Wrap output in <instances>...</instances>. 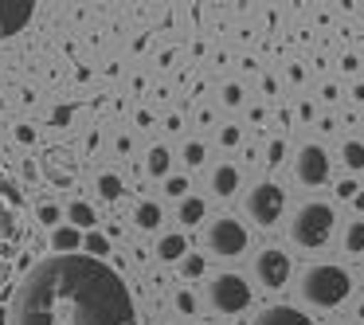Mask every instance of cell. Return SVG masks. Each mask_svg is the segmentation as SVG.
<instances>
[{
    "label": "cell",
    "instance_id": "obj_1",
    "mask_svg": "<svg viewBox=\"0 0 364 325\" xmlns=\"http://www.w3.org/2000/svg\"><path fill=\"white\" fill-rule=\"evenodd\" d=\"M9 325H137V309L106 259L51 255L20 278Z\"/></svg>",
    "mask_w": 364,
    "mask_h": 325
},
{
    "label": "cell",
    "instance_id": "obj_2",
    "mask_svg": "<svg viewBox=\"0 0 364 325\" xmlns=\"http://www.w3.org/2000/svg\"><path fill=\"white\" fill-rule=\"evenodd\" d=\"M298 294H301V302H309L314 309H337L341 302L353 294V278H348V270L333 267V262H317V267H309L306 275H301Z\"/></svg>",
    "mask_w": 364,
    "mask_h": 325
},
{
    "label": "cell",
    "instance_id": "obj_3",
    "mask_svg": "<svg viewBox=\"0 0 364 325\" xmlns=\"http://www.w3.org/2000/svg\"><path fill=\"white\" fill-rule=\"evenodd\" d=\"M333 208L329 204H321V200H309V204H301L298 212H294V220H290V239L298 247H306V251H317V247H325L329 243V235H333Z\"/></svg>",
    "mask_w": 364,
    "mask_h": 325
},
{
    "label": "cell",
    "instance_id": "obj_4",
    "mask_svg": "<svg viewBox=\"0 0 364 325\" xmlns=\"http://www.w3.org/2000/svg\"><path fill=\"white\" fill-rule=\"evenodd\" d=\"M208 302H212L215 314H239V309L251 306V286L243 282V275H215L208 282Z\"/></svg>",
    "mask_w": 364,
    "mask_h": 325
},
{
    "label": "cell",
    "instance_id": "obj_5",
    "mask_svg": "<svg viewBox=\"0 0 364 325\" xmlns=\"http://www.w3.org/2000/svg\"><path fill=\"white\" fill-rule=\"evenodd\" d=\"M243 208H247V215H251V220L259 223V228H270V223H278V220H282L286 192L278 188L274 181H259L251 192H247Z\"/></svg>",
    "mask_w": 364,
    "mask_h": 325
},
{
    "label": "cell",
    "instance_id": "obj_6",
    "mask_svg": "<svg viewBox=\"0 0 364 325\" xmlns=\"http://www.w3.org/2000/svg\"><path fill=\"white\" fill-rule=\"evenodd\" d=\"M204 243L215 259H239L247 251V228L239 220H231V215H220V220H212Z\"/></svg>",
    "mask_w": 364,
    "mask_h": 325
},
{
    "label": "cell",
    "instance_id": "obj_7",
    "mask_svg": "<svg viewBox=\"0 0 364 325\" xmlns=\"http://www.w3.org/2000/svg\"><path fill=\"white\" fill-rule=\"evenodd\" d=\"M255 282L267 286V290H282L290 282V255L278 251V247H262L255 255Z\"/></svg>",
    "mask_w": 364,
    "mask_h": 325
},
{
    "label": "cell",
    "instance_id": "obj_8",
    "mask_svg": "<svg viewBox=\"0 0 364 325\" xmlns=\"http://www.w3.org/2000/svg\"><path fill=\"white\" fill-rule=\"evenodd\" d=\"M294 176H298V184H306V188L325 184L329 181V153H325L321 145H301L298 157H294Z\"/></svg>",
    "mask_w": 364,
    "mask_h": 325
},
{
    "label": "cell",
    "instance_id": "obj_9",
    "mask_svg": "<svg viewBox=\"0 0 364 325\" xmlns=\"http://www.w3.org/2000/svg\"><path fill=\"white\" fill-rule=\"evenodd\" d=\"M32 16H36L32 0H0V40H12L16 32H24Z\"/></svg>",
    "mask_w": 364,
    "mask_h": 325
},
{
    "label": "cell",
    "instance_id": "obj_10",
    "mask_svg": "<svg viewBox=\"0 0 364 325\" xmlns=\"http://www.w3.org/2000/svg\"><path fill=\"white\" fill-rule=\"evenodd\" d=\"M40 169H43V181L55 184V188H71L75 184V161L63 149H48L40 157Z\"/></svg>",
    "mask_w": 364,
    "mask_h": 325
},
{
    "label": "cell",
    "instance_id": "obj_11",
    "mask_svg": "<svg viewBox=\"0 0 364 325\" xmlns=\"http://www.w3.org/2000/svg\"><path fill=\"white\" fill-rule=\"evenodd\" d=\"M255 325H314L306 314H298L294 306H270L255 317Z\"/></svg>",
    "mask_w": 364,
    "mask_h": 325
},
{
    "label": "cell",
    "instance_id": "obj_12",
    "mask_svg": "<svg viewBox=\"0 0 364 325\" xmlns=\"http://www.w3.org/2000/svg\"><path fill=\"white\" fill-rule=\"evenodd\" d=\"M235 188H239V169L235 165H215L212 169V192L220 200H228V196H235Z\"/></svg>",
    "mask_w": 364,
    "mask_h": 325
},
{
    "label": "cell",
    "instance_id": "obj_13",
    "mask_svg": "<svg viewBox=\"0 0 364 325\" xmlns=\"http://www.w3.org/2000/svg\"><path fill=\"white\" fill-rule=\"evenodd\" d=\"M184 255H188V239H184L181 231H173V235H161L157 259H165V262H184Z\"/></svg>",
    "mask_w": 364,
    "mask_h": 325
},
{
    "label": "cell",
    "instance_id": "obj_14",
    "mask_svg": "<svg viewBox=\"0 0 364 325\" xmlns=\"http://www.w3.org/2000/svg\"><path fill=\"white\" fill-rule=\"evenodd\" d=\"M82 243H87V239H82L79 228H55L51 231V247H55L59 255H75Z\"/></svg>",
    "mask_w": 364,
    "mask_h": 325
},
{
    "label": "cell",
    "instance_id": "obj_15",
    "mask_svg": "<svg viewBox=\"0 0 364 325\" xmlns=\"http://www.w3.org/2000/svg\"><path fill=\"white\" fill-rule=\"evenodd\" d=\"M161 220H165V212H161V204H153V200H141V204L134 208V223L141 231H157Z\"/></svg>",
    "mask_w": 364,
    "mask_h": 325
},
{
    "label": "cell",
    "instance_id": "obj_16",
    "mask_svg": "<svg viewBox=\"0 0 364 325\" xmlns=\"http://www.w3.org/2000/svg\"><path fill=\"white\" fill-rule=\"evenodd\" d=\"M67 220H71V228L87 231V228H95V223H98V212L87 204V200H75V204L67 208Z\"/></svg>",
    "mask_w": 364,
    "mask_h": 325
},
{
    "label": "cell",
    "instance_id": "obj_17",
    "mask_svg": "<svg viewBox=\"0 0 364 325\" xmlns=\"http://www.w3.org/2000/svg\"><path fill=\"white\" fill-rule=\"evenodd\" d=\"M168 161H173V153H168L165 145H153L149 157H145V169H149V176H165V181H168Z\"/></svg>",
    "mask_w": 364,
    "mask_h": 325
},
{
    "label": "cell",
    "instance_id": "obj_18",
    "mask_svg": "<svg viewBox=\"0 0 364 325\" xmlns=\"http://www.w3.org/2000/svg\"><path fill=\"white\" fill-rule=\"evenodd\" d=\"M364 251V220H353L345 228V255H360Z\"/></svg>",
    "mask_w": 364,
    "mask_h": 325
},
{
    "label": "cell",
    "instance_id": "obj_19",
    "mask_svg": "<svg viewBox=\"0 0 364 325\" xmlns=\"http://www.w3.org/2000/svg\"><path fill=\"white\" fill-rule=\"evenodd\" d=\"M200 220H204V200H200V196H184L181 200V223H188V228H192V223H200Z\"/></svg>",
    "mask_w": 364,
    "mask_h": 325
},
{
    "label": "cell",
    "instance_id": "obj_20",
    "mask_svg": "<svg viewBox=\"0 0 364 325\" xmlns=\"http://www.w3.org/2000/svg\"><path fill=\"white\" fill-rule=\"evenodd\" d=\"M122 192H126L122 176H114V173H102V176H98V196H102V200H118Z\"/></svg>",
    "mask_w": 364,
    "mask_h": 325
},
{
    "label": "cell",
    "instance_id": "obj_21",
    "mask_svg": "<svg viewBox=\"0 0 364 325\" xmlns=\"http://www.w3.org/2000/svg\"><path fill=\"white\" fill-rule=\"evenodd\" d=\"M341 161H345L353 173H360V169H364V145H360V142H345V149H341Z\"/></svg>",
    "mask_w": 364,
    "mask_h": 325
},
{
    "label": "cell",
    "instance_id": "obj_22",
    "mask_svg": "<svg viewBox=\"0 0 364 325\" xmlns=\"http://www.w3.org/2000/svg\"><path fill=\"white\" fill-rule=\"evenodd\" d=\"M36 220H40L43 228H51V231H55V223L63 220V212H59V208L51 204V200H43V204H36Z\"/></svg>",
    "mask_w": 364,
    "mask_h": 325
},
{
    "label": "cell",
    "instance_id": "obj_23",
    "mask_svg": "<svg viewBox=\"0 0 364 325\" xmlns=\"http://www.w3.org/2000/svg\"><path fill=\"white\" fill-rule=\"evenodd\" d=\"M181 270H184V278H200L204 275V255H184V262H181Z\"/></svg>",
    "mask_w": 364,
    "mask_h": 325
},
{
    "label": "cell",
    "instance_id": "obj_24",
    "mask_svg": "<svg viewBox=\"0 0 364 325\" xmlns=\"http://www.w3.org/2000/svg\"><path fill=\"white\" fill-rule=\"evenodd\" d=\"M82 247H87V255H90V259H102V255L110 251V243H106L102 235H95V231L87 235V243H82Z\"/></svg>",
    "mask_w": 364,
    "mask_h": 325
},
{
    "label": "cell",
    "instance_id": "obj_25",
    "mask_svg": "<svg viewBox=\"0 0 364 325\" xmlns=\"http://www.w3.org/2000/svg\"><path fill=\"white\" fill-rule=\"evenodd\" d=\"M184 165H192V169L204 165V145H200V142H188V145H184Z\"/></svg>",
    "mask_w": 364,
    "mask_h": 325
},
{
    "label": "cell",
    "instance_id": "obj_26",
    "mask_svg": "<svg viewBox=\"0 0 364 325\" xmlns=\"http://www.w3.org/2000/svg\"><path fill=\"white\" fill-rule=\"evenodd\" d=\"M184 192H188V181H184V176H168V181H165V196L181 200Z\"/></svg>",
    "mask_w": 364,
    "mask_h": 325
},
{
    "label": "cell",
    "instance_id": "obj_27",
    "mask_svg": "<svg viewBox=\"0 0 364 325\" xmlns=\"http://www.w3.org/2000/svg\"><path fill=\"white\" fill-rule=\"evenodd\" d=\"M282 157H286V142L274 137V142L267 145V165H282Z\"/></svg>",
    "mask_w": 364,
    "mask_h": 325
},
{
    "label": "cell",
    "instance_id": "obj_28",
    "mask_svg": "<svg viewBox=\"0 0 364 325\" xmlns=\"http://www.w3.org/2000/svg\"><path fill=\"white\" fill-rule=\"evenodd\" d=\"M223 102L239 106V102H243V87H239V82H228V87H223Z\"/></svg>",
    "mask_w": 364,
    "mask_h": 325
},
{
    "label": "cell",
    "instance_id": "obj_29",
    "mask_svg": "<svg viewBox=\"0 0 364 325\" xmlns=\"http://www.w3.org/2000/svg\"><path fill=\"white\" fill-rule=\"evenodd\" d=\"M176 309H181V314H192V309H196V298H192V294L188 290H176Z\"/></svg>",
    "mask_w": 364,
    "mask_h": 325
},
{
    "label": "cell",
    "instance_id": "obj_30",
    "mask_svg": "<svg viewBox=\"0 0 364 325\" xmlns=\"http://www.w3.org/2000/svg\"><path fill=\"white\" fill-rule=\"evenodd\" d=\"M71 118H75V110H71V106H59V110H51V126H67Z\"/></svg>",
    "mask_w": 364,
    "mask_h": 325
},
{
    "label": "cell",
    "instance_id": "obj_31",
    "mask_svg": "<svg viewBox=\"0 0 364 325\" xmlns=\"http://www.w3.org/2000/svg\"><path fill=\"white\" fill-rule=\"evenodd\" d=\"M220 145H228V149H231V145H239V126H223L220 129Z\"/></svg>",
    "mask_w": 364,
    "mask_h": 325
},
{
    "label": "cell",
    "instance_id": "obj_32",
    "mask_svg": "<svg viewBox=\"0 0 364 325\" xmlns=\"http://www.w3.org/2000/svg\"><path fill=\"white\" fill-rule=\"evenodd\" d=\"M337 196L341 200H356V181H341L337 184Z\"/></svg>",
    "mask_w": 364,
    "mask_h": 325
},
{
    "label": "cell",
    "instance_id": "obj_33",
    "mask_svg": "<svg viewBox=\"0 0 364 325\" xmlns=\"http://www.w3.org/2000/svg\"><path fill=\"white\" fill-rule=\"evenodd\" d=\"M16 142L32 145V142H36V129H28V126H16Z\"/></svg>",
    "mask_w": 364,
    "mask_h": 325
},
{
    "label": "cell",
    "instance_id": "obj_34",
    "mask_svg": "<svg viewBox=\"0 0 364 325\" xmlns=\"http://www.w3.org/2000/svg\"><path fill=\"white\" fill-rule=\"evenodd\" d=\"M298 118H301V122H309V118H314V106L301 102V106H298Z\"/></svg>",
    "mask_w": 364,
    "mask_h": 325
},
{
    "label": "cell",
    "instance_id": "obj_35",
    "mask_svg": "<svg viewBox=\"0 0 364 325\" xmlns=\"http://www.w3.org/2000/svg\"><path fill=\"white\" fill-rule=\"evenodd\" d=\"M353 204H356V208H360V212H364V192H356V200H353Z\"/></svg>",
    "mask_w": 364,
    "mask_h": 325
},
{
    "label": "cell",
    "instance_id": "obj_36",
    "mask_svg": "<svg viewBox=\"0 0 364 325\" xmlns=\"http://www.w3.org/2000/svg\"><path fill=\"white\" fill-rule=\"evenodd\" d=\"M0 282H4V259H0Z\"/></svg>",
    "mask_w": 364,
    "mask_h": 325
},
{
    "label": "cell",
    "instance_id": "obj_37",
    "mask_svg": "<svg viewBox=\"0 0 364 325\" xmlns=\"http://www.w3.org/2000/svg\"><path fill=\"white\" fill-rule=\"evenodd\" d=\"M360 321H364V306H360Z\"/></svg>",
    "mask_w": 364,
    "mask_h": 325
}]
</instances>
